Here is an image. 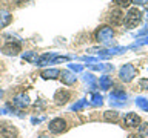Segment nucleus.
<instances>
[{
    "label": "nucleus",
    "mask_w": 148,
    "mask_h": 138,
    "mask_svg": "<svg viewBox=\"0 0 148 138\" xmlns=\"http://www.w3.org/2000/svg\"><path fill=\"white\" fill-rule=\"evenodd\" d=\"M142 20V12L139 11L136 8H131L128 11V14L125 16V28H128V29H131V28H136L139 23Z\"/></svg>",
    "instance_id": "1"
},
{
    "label": "nucleus",
    "mask_w": 148,
    "mask_h": 138,
    "mask_svg": "<svg viewBox=\"0 0 148 138\" xmlns=\"http://www.w3.org/2000/svg\"><path fill=\"white\" fill-rule=\"evenodd\" d=\"M48 129H49V132H53V133L65 132V131H66V121H65L63 118H54V120H51V121H49Z\"/></svg>",
    "instance_id": "2"
},
{
    "label": "nucleus",
    "mask_w": 148,
    "mask_h": 138,
    "mask_svg": "<svg viewBox=\"0 0 148 138\" xmlns=\"http://www.w3.org/2000/svg\"><path fill=\"white\" fill-rule=\"evenodd\" d=\"M108 20H110L111 25H114V26L122 25V23H123V12H122V9H120V8H114V9H111Z\"/></svg>",
    "instance_id": "3"
},
{
    "label": "nucleus",
    "mask_w": 148,
    "mask_h": 138,
    "mask_svg": "<svg viewBox=\"0 0 148 138\" xmlns=\"http://www.w3.org/2000/svg\"><path fill=\"white\" fill-rule=\"evenodd\" d=\"M96 37H97L99 41H106V40H110L111 37H113V29L108 28V26H102V28H99Z\"/></svg>",
    "instance_id": "4"
},
{
    "label": "nucleus",
    "mask_w": 148,
    "mask_h": 138,
    "mask_svg": "<svg viewBox=\"0 0 148 138\" xmlns=\"http://www.w3.org/2000/svg\"><path fill=\"white\" fill-rule=\"evenodd\" d=\"M123 123H125V126H127V127H136V126L140 124V118H139V115L130 112V114L125 115Z\"/></svg>",
    "instance_id": "5"
},
{
    "label": "nucleus",
    "mask_w": 148,
    "mask_h": 138,
    "mask_svg": "<svg viewBox=\"0 0 148 138\" xmlns=\"http://www.w3.org/2000/svg\"><path fill=\"white\" fill-rule=\"evenodd\" d=\"M28 104H29V98H28V95H25V94L14 97V100H12V106L17 109H23V108H26Z\"/></svg>",
    "instance_id": "6"
},
{
    "label": "nucleus",
    "mask_w": 148,
    "mask_h": 138,
    "mask_svg": "<svg viewBox=\"0 0 148 138\" xmlns=\"http://www.w3.org/2000/svg\"><path fill=\"white\" fill-rule=\"evenodd\" d=\"M134 74H136V71H134V68L131 64H125V66L120 69V78H122L123 81H130L134 77Z\"/></svg>",
    "instance_id": "7"
},
{
    "label": "nucleus",
    "mask_w": 148,
    "mask_h": 138,
    "mask_svg": "<svg viewBox=\"0 0 148 138\" xmlns=\"http://www.w3.org/2000/svg\"><path fill=\"white\" fill-rule=\"evenodd\" d=\"M2 52L6 55H17L20 52V45L18 43H6L2 48Z\"/></svg>",
    "instance_id": "8"
},
{
    "label": "nucleus",
    "mask_w": 148,
    "mask_h": 138,
    "mask_svg": "<svg viewBox=\"0 0 148 138\" xmlns=\"http://www.w3.org/2000/svg\"><path fill=\"white\" fill-rule=\"evenodd\" d=\"M69 97H71V94H69L68 91L60 89V91H57L54 94V101H56V103H59V104H65L69 100Z\"/></svg>",
    "instance_id": "9"
},
{
    "label": "nucleus",
    "mask_w": 148,
    "mask_h": 138,
    "mask_svg": "<svg viewBox=\"0 0 148 138\" xmlns=\"http://www.w3.org/2000/svg\"><path fill=\"white\" fill-rule=\"evenodd\" d=\"M0 133H2L5 138H16L17 137V131L12 126H9V124H2V127H0Z\"/></svg>",
    "instance_id": "10"
},
{
    "label": "nucleus",
    "mask_w": 148,
    "mask_h": 138,
    "mask_svg": "<svg viewBox=\"0 0 148 138\" xmlns=\"http://www.w3.org/2000/svg\"><path fill=\"white\" fill-rule=\"evenodd\" d=\"M60 80H62V83H65V85H74V83H76V77H74V74L69 72V71H62L60 72Z\"/></svg>",
    "instance_id": "11"
},
{
    "label": "nucleus",
    "mask_w": 148,
    "mask_h": 138,
    "mask_svg": "<svg viewBox=\"0 0 148 138\" xmlns=\"http://www.w3.org/2000/svg\"><path fill=\"white\" fill-rule=\"evenodd\" d=\"M60 75V71L59 69H48V71H43L42 72V77L45 78V80H48V78H57Z\"/></svg>",
    "instance_id": "12"
},
{
    "label": "nucleus",
    "mask_w": 148,
    "mask_h": 138,
    "mask_svg": "<svg viewBox=\"0 0 148 138\" xmlns=\"http://www.w3.org/2000/svg\"><path fill=\"white\" fill-rule=\"evenodd\" d=\"M53 58H54V54H45V55H42V57H39V60H37V64H39V66L48 64Z\"/></svg>",
    "instance_id": "13"
},
{
    "label": "nucleus",
    "mask_w": 148,
    "mask_h": 138,
    "mask_svg": "<svg viewBox=\"0 0 148 138\" xmlns=\"http://www.w3.org/2000/svg\"><path fill=\"white\" fill-rule=\"evenodd\" d=\"M11 22V16L8 12H0V28H5Z\"/></svg>",
    "instance_id": "14"
},
{
    "label": "nucleus",
    "mask_w": 148,
    "mask_h": 138,
    "mask_svg": "<svg viewBox=\"0 0 148 138\" xmlns=\"http://www.w3.org/2000/svg\"><path fill=\"white\" fill-rule=\"evenodd\" d=\"M99 85L102 86V89H108V87L111 86V78L110 77H102L100 80H99Z\"/></svg>",
    "instance_id": "15"
},
{
    "label": "nucleus",
    "mask_w": 148,
    "mask_h": 138,
    "mask_svg": "<svg viewBox=\"0 0 148 138\" xmlns=\"http://www.w3.org/2000/svg\"><path fill=\"white\" fill-rule=\"evenodd\" d=\"M117 118H119V114L116 112V110H108V112H105V120H111V121H116Z\"/></svg>",
    "instance_id": "16"
},
{
    "label": "nucleus",
    "mask_w": 148,
    "mask_h": 138,
    "mask_svg": "<svg viewBox=\"0 0 148 138\" xmlns=\"http://www.w3.org/2000/svg\"><path fill=\"white\" fill-rule=\"evenodd\" d=\"M114 3L117 5L119 8H128L130 5L133 3V0H114Z\"/></svg>",
    "instance_id": "17"
},
{
    "label": "nucleus",
    "mask_w": 148,
    "mask_h": 138,
    "mask_svg": "<svg viewBox=\"0 0 148 138\" xmlns=\"http://www.w3.org/2000/svg\"><path fill=\"white\" fill-rule=\"evenodd\" d=\"M22 57H23V60H28V62H36V63H37V60H39V58L36 57L34 52H26V54H23Z\"/></svg>",
    "instance_id": "18"
},
{
    "label": "nucleus",
    "mask_w": 148,
    "mask_h": 138,
    "mask_svg": "<svg viewBox=\"0 0 148 138\" xmlns=\"http://www.w3.org/2000/svg\"><path fill=\"white\" fill-rule=\"evenodd\" d=\"M139 132H140V135H148V123H143L139 126Z\"/></svg>",
    "instance_id": "19"
},
{
    "label": "nucleus",
    "mask_w": 148,
    "mask_h": 138,
    "mask_svg": "<svg viewBox=\"0 0 148 138\" xmlns=\"http://www.w3.org/2000/svg\"><path fill=\"white\" fill-rule=\"evenodd\" d=\"M137 104L140 106L142 109H145V110H148V101H147L145 98H139V100H137Z\"/></svg>",
    "instance_id": "20"
},
{
    "label": "nucleus",
    "mask_w": 148,
    "mask_h": 138,
    "mask_svg": "<svg viewBox=\"0 0 148 138\" xmlns=\"http://www.w3.org/2000/svg\"><path fill=\"white\" fill-rule=\"evenodd\" d=\"M111 97H113V98H120V100H125V98H127L125 92H113V94H111Z\"/></svg>",
    "instance_id": "21"
},
{
    "label": "nucleus",
    "mask_w": 148,
    "mask_h": 138,
    "mask_svg": "<svg viewBox=\"0 0 148 138\" xmlns=\"http://www.w3.org/2000/svg\"><path fill=\"white\" fill-rule=\"evenodd\" d=\"M85 104H86V101H85V100H82V101H79L77 104H74L73 108H71V110H79V109H82Z\"/></svg>",
    "instance_id": "22"
},
{
    "label": "nucleus",
    "mask_w": 148,
    "mask_h": 138,
    "mask_svg": "<svg viewBox=\"0 0 148 138\" xmlns=\"http://www.w3.org/2000/svg\"><path fill=\"white\" fill-rule=\"evenodd\" d=\"M139 86H140V89L148 91V80H147V78H142V80L139 81Z\"/></svg>",
    "instance_id": "23"
},
{
    "label": "nucleus",
    "mask_w": 148,
    "mask_h": 138,
    "mask_svg": "<svg viewBox=\"0 0 148 138\" xmlns=\"http://www.w3.org/2000/svg\"><path fill=\"white\" fill-rule=\"evenodd\" d=\"M92 103L94 104H102V97L100 95H92Z\"/></svg>",
    "instance_id": "24"
},
{
    "label": "nucleus",
    "mask_w": 148,
    "mask_h": 138,
    "mask_svg": "<svg viewBox=\"0 0 148 138\" xmlns=\"http://www.w3.org/2000/svg\"><path fill=\"white\" fill-rule=\"evenodd\" d=\"M128 138H142V135H136V133H131Z\"/></svg>",
    "instance_id": "25"
},
{
    "label": "nucleus",
    "mask_w": 148,
    "mask_h": 138,
    "mask_svg": "<svg viewBox=\"0 0 148 138\" xmlns=\"http://www.w3.org/2000/svg\"><path fill=\"white\" fill-rule=\"evenodd\" d=\"M71 68L74 69V71H82V66H74V64H73Z\"/></svg>",
    "instance_id": "26"
},
{
    "label": "nucleus",
    "mask_w": 148,
    "mask_h": 138,
    "mask_svg": "<svg viewBox=\"0 0 148 138\" xmlns=\"http://www.w3.org/2000/svg\"><path fill=\"white\" fill-rule=\"evenodd\" d=\"M16 3H22V2H25V0H14Z\"/></svg>",
    "instance_id": "27"
},
{
    "label": "nucleus",
    "mask_w": 148,
    "mask_h": 138,
    "mask_svg": "<svg viewBox=\"0 0 148 138\" xmlns=\"http://www.w3.org/2000/svg\"><path fill=\"white\" fill-rule=\"evenodd\" d=\"M0 114H6V110H5V109H0Z\"/></svg>",
    "instance_id": "28"
},
{
    "label": "nucleus",
    "mask_w": 148,
    "mask_h": 138,
    "mask_svg": "<svg viewBox=\"0 0 148 138\" xmlns=\"http://www.w3.org/2000/svg\"><path fill=\"white\" fill-rule=\"evenodd\" d=\"M39 138H48V137H46V135H42V137H39Z\"/></svg>",
    "instance_id": "29"
},
{
    "label": "nucleus",
    "mask_w": 148,
    "mask_h": 138,
    "mask_svg": "<svg viewBox=\"0 0 148 138\" xmlns=\"http://www.w3.org/2000/svg\"><path fill=\"white\" fill-rule=\"evenodd\" d=\"M0 95H2V91H0Z\"/></svg>",
    "instance_id": "30"
}]
</instances>
